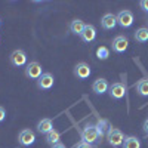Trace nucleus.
<instances>
[{
  "label": "nucleus",
  "instance_id": "nucleus-1",
  "mask_svg": "<svg viewBox=\"0 0 148 148\" xmlns=\"http://www.w3.org/2000/svg\"><path fill=\"white\" fill-rule=\"evenodd\" d=\"M82 138H83V141H86L88 144H95L98 139H99L101 136H99V132H98V129H96V126L95 125H86L84 127H83V130H82Z\"/></svg>",
  "mask_w": 148,
  "mask_h": 148
},
{
  "label": "nucleus",
  "instance_id": "nucleus-2",
  "mask_svg": "<svg viewBox=\"0 0 148 148\" xmlns=\"http://www.w3.org/2000/svg\"><path fill=\"white\" fill-rule=\"evenodd\" d=\"M107 141L110 145L113 147H120L123 145V142H125V135H123V132L117 127H110L108 132H107Z\"/></svg>",
  "mask_w": 148,
  "mask_h": 148
},
{
  "label": "nucleus",
  "instance_id": "nucleus-3",
  "mask_svg": "<svg viewBox=\"0 0 148 148\" xmlns=\"http://www.w3.org/2000/svg\"><path fill=\"white\" fill-rule=\"evenodd\" d=\"M36 82H37V88H39L40 90H49V89L53 88L55 77H53V74H51V73H43Z\"/></svg>",
  "mask_w": 148,
  "mask_h": 148
},
{
  "label": "nucleus",
  "instance_id": "nucleus-4",
  "mask_svg": "<svg viewBox=\"0 0 148 148\" xmlns=\"http://www.w3.org/2000/svg\"><path fill=\"white\" fill-rule=\"evenodd\" d=\"M42 74H43V68H42V65L37 62V61H31V62H28L25 65V76L28 79L37 80Z\"/></svg>",
  "mask_w": 148,
  "mask_h": 148
},
{
  "label": "nucleus",
  "instance_id": "nucleus-5",
  "mask_svg": "<svg viewBox=\"0 0 148 148\" xmlns=\"http://www.w3.org/2000/svg\"><path fill=\"white\" fill-rule=\"evenodd\" d=\"M9 59H10V64L14 67L27 65V53H25V51H22V49H15V51L10 53Z\"/></svg>",
  "mask_w": 148,
  "mask_h": 148
},
{
  "label": "nucleus",
  "instance_id": "nucleus-6",
  "mask_svg": "<svg viewBox=\"0 0 148 148\" xmlns=\"http://www.w3.org/2000/svg\"><path fill=\"white\" fill-rule=\"evenodd\" d=\"M108 95H110V98H113V99H117V101L121 99V98L126 95V84L120 83V82L113 83L108 88Z\"/></svg>",
  "mask_w": 148,
  "mask_h": 148
},
{
  "label": "nucleus",
  "instance_id": "nucleus-7",
  "mask_svg": "<svg viewBox=\"0 0 148 148\" xmlns=\"http://www.w3.org/2000/svg\"><path fill=\"white\" fill-rule=\"evenodd\" d=\"M18 142L22 145V147H30L36 142V133L31 130V129H24L19 132L18 135Z\"/></svg>",
  "mask_w": 148,
  "mask_h": 148
},
{
  "label": "nucleus",
  "instance_id": "nucleus-8",
  "mask_svg": "<svg viewBox=\"0 0 148 148\" xmlns=\"http://www.w3.org/2000/svg\"><path fill=\"white\" fill-rule=\"evenodd\" d=\"M90 74H92V70H90L89 64H86V62H77L76 67H74V76H76L79 80L89 79Z\"/></svg>",
  "mask_w": 148,
  "mask_h": 148
},
{
  "label": "nucleus",
  "instance_id": "nucleus-9",
  "mask_svg": "<svg viewBox=\"0 0 148 148\" xmlns=\"http://www.w3.org/2000/svg\"><path fill=\"white\" fill-rule=\"evenodd\" d=\"M117 24L121 28H129L133 24V14L130 10H120L117 14Z\"/></svg>",
  "mask_w": 148,
  "mask_h": 148
},
{
  "label": "nucleus",
  "instance_id": "nucleus-10",
  "mask_svg": "<svg viewBox=\"0 0 148 148\" xmlns=\"http://www.w3.org/2000/svg\"><path fill=\"white\" fill-rule=\"evenodd\" d=\"M111 47H113V51L116 53H123L129 47V39L126 36H117V37H114Z\"/></svg>",
  "mask_w": 148,
  "mask_h": 148
},
{
  "label": "nucleus",
  "instance_id": "nucleus-11",
  "mask_svg": "<svg viewBox=\"0 0 148 148\" xmlns=\"http://www.w3.org/2000/svg\"><path fill=\"white\" fill-rule=\"evenodd\" d=\"M108 88H110V84H108V82L105 80V79H96L95 82H93V84H92V90L96 93V95H104V93H107L108 92Z\"/></svg>",
  "mask_w": 148,
  "mask_h": 148
},
{
  "label": "nucleus",
  "instance_id": "nucleus-12",
  "mask_svg": "<svg viewBox=\"0 0 148 148\" xmlns=\"http://www.w3.org/2000/svg\"><path fill=\"white\" fill-rule=\"evenodd\" d=\"M117 25V15L113 14H105L101 19V27L104 30H114V27Z\"/></svg>",
  "mask_w": 148,
  "mask_h": 148
},
{
  "label": "nucleus",
  "instance_id": "nucleus-13",
  "mask_svg": "<svg viewBox=\"0 0 148 148\" xmlns=\"http://www.w3.org/2000/svg\"><path fill=\"white\" fill-rule=\"evenodd\" d=\"M95 37H96V28L93 25H90V24H89V25H86L83 33L80 34V39L84 43H92L95 40Z\"/></svg>",
  "mask_w": 148,
  "mask_h": 148
},
{
  "label": "nucleus",
  "instance_id": "nucleus-14",
  "mask_svg": "<svg viewBox=\"0 0 148 148\" xmlns=\"http://www.w3.org/2000/svg\"><path fill=\"white\" fill-rule=\"evenodd\" d=\"M53 121L51 119H42L39 123H37V130L43 135H47L51 130H53Z\"/></svg>",
  "mask_w": 148,
  "mask_h": 148
},
{
  "label": "nucleus",
  "instance_id": "nucleus-15",
  "mask_svg": "<svg viewBox=\"0 0 148 148\" xmlns=\"http://www.w3.org/2000/svg\"><path fill=\"white\" fill-rule=\"evenodd\" d=\"M84 27H86V24H84L82 19H73V21H71V24H70V31H71L73 34L80 36V34L83 33Z\"/></svg>",
  "mask_w": 148,
  "mask_h": 148
},
{
  "label": "nucleus",
  "instance_id": "nucleus-16",
  "mask_svg": "<svg viewBox=\"0 0 148 148\" xmlns=\"http://www.w3.org/2000/svg\"><path fill=\"white\" fill-rule=\"evenodd\" d=\"M135 40L138 43H147L148 42V28L147 27H141L135 31Z\"/></svg>",
  "mask_w": 148,
  "mask_h": 148
},
{
  "label": "nucleus",
  "instance_id": "nucleus-17",
  "mask_svg": "<svg viewBox=\"0 0 148 148\" xmlns=\"http://www.w3.org/2000/svg\"><path fill=\"white\" fill-rule=\"evenodd\" d=\"M123 148H141V141L136 136H126L123 142Z\"/></svg>",
  "mask_w": 148,
  "mask_h": 148
},
{
  "label": "nucleus",
  "instance_id": "nucleus-18",
  "mask_svg": "<svg viewBox=\"0 0 148 148\" xmlns=\"http://www.w3.org/2000/svg\"><path fill=\"white\" fill-rule=\"evenodd\" d=\"M96 129H98V132H99V136H104V135H107V132H108V129L111 127L110 125H108V121L107 120H104V119H98V121H96Z\"/></svg>",
  "mask_w": 148,
  "mask_h": 148
},
{
  "label": "nucleus",
  "instance_id": "nucleus-19",
  "mask_svg": "<svg viewBox=\"0 0 148 148\" xmlns=\"http://www.w3.org/2000/svg\"><path fill=\"white\" fill-rule=\"evenodd\" d=\"M136 92L141 96H148V79H141L136 83Z\"/></svg>",
  "mask_w": 148,
  "mask_h": 148
},
{
  "label": "nucleus",
  "instance_id": "nucleus-20",
  "mask_svg": "<svg viewBox=\"0 0 148 148\" xmlns=\"http://www.w3.org/2000/svg\"><path fill=\"white\" fill-rule=\"evenodd\" d=\"M59 139H61V133H59L56 129L51 130V132H49V133L46 135V142H47V144H51V145L58 144V142H59Z\"/></svg>",
  "mask_w": 148,
  "mask_h": 148
},
{
  "label": "nucleus",
  "instance_id": "nucleus-21",
  "mask_svg": "<svg viewBox=\"0 0 148 148\" xmlns=\"http://www.w3.org/2000/svg\"><path fill=\"white\" fill-rule=\"evenodd\" d=\"M108 56H110V49L108 47H105V46L98 47V51H96V58L98 59L105 61V59H108Z\"/></svg>",
  "mask_w": 148,
  "mask_h": 148
},
{
  "label": "nucleus",
  "instance_id": "nucleus-22",
  "mask_svg": "<svg viewBox=\"0 0 148 148\" xmlns=\"http://www.w3.org/2000/svg\"><path fill=\"white\" fill-rule=\"evenodd\" d=\"M76 148H92V145H90V144H88L86 141H80V142L76 145Z\"/></svg>",
  "mask_w": 148,
  "mask_h": 148
},
{
  "label": "nucleus",
  "instance_id": "nucleus-23",
  "mask_svg": "<svg viewBox=\"0 0 148 148\" xmlns=\"http://www.w3.org/2000/svg\"><path fill=\"white\" fill-rule=\"evenodd\" d=\"M139 6L144 12H148V0H141L139 2Z\"/></svg>",
  "mask_w": 148,
  "mask_h": 148
},
{
  "label": "nucleus",
  "instance_id": "nucleus-24",
  "mask_svg": "<svg viewBox=\"0 0 148 148\" xmlns=\"http://www.w3.org/2000/svg\"><path fill=\"white\" fill-rule=\"evenodd\" d=\"M5 119H6V111H5L3 107H0V123H2Z\"/></svg>",
  "mask_w": 148,
  "mask_h": 148
},
{
  "label": "nucleus",
  "instance_id": "nucleus-25",
  "mask_svg": "<svg viewBox=\"0 0 148 148\" xmlns=\"http://www.w3.org/2000/svg\"><path fill=\"white\" fill-rule=\"evenodd\" d=\"M142 130L145 133V136H148V119L144 121V125H142Z\"/></svg>",
  "mask_w": 148,
  "mask_h": 148
},
{
  "label": "nucleus",
  "instance_id": "nucleus-26",
  "mask_svg": "<svg viewBox=\"0 0 148 148\" xmlns=\"http://www.w3.org/2000/svg\"><path fill=\"white\" fill-rule=\"evenodd\" d=\"M52 148H67L62 142H58V144H55V145H52Z\"/></svg>",
  "mask_w": 148,
  "mask_h": 148
},
{
  "label": "nucleus",
  "instance_id": "nucleus-27",
  "mask_svg": "<svg viewBox=\"0 0 148 148\" xmlns=\"http://www.w3.org/2000/svg\"><path fill=\"white\" fill-rule=\"evenodd\" d=\"M0 25H2V19H0Z\"/></svg>",
  "mask_w": 148,
  "mask_h": 148
}]
</instances>
